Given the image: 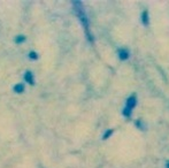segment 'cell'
Masks as SVG:
<instances>
[{
	"instance_id": "obj_2",
	"label": "cell",
	"mask_w": 169,
	"mask_h": 168,
	"mask_svg": "<svg viewBox=\"0 0 169 168\" xmlns=\"http://www.w3.org/2000/svg\"><path fill=\"white\" fill-rule=\"evenodd\" d=\"M136 105H137V98H136L135 94H132V96H130V97L127 99V107L132 110Z\"/></svg>"
},
{
	"instance_id": "obj_10",
	"label": "cell",
	"mask_w": 169,
	"mask_h": 168,
	"mask_svg": "<svg viewBox=\"0 0 169 168\" xmlns=\"http://www.w3.org/2000/svg\"><path fill=\"white\" fill-rule=\"evenodd\" d=\"M26 40V37L24 36H18L16 38H15V42L16 43H22V42H24Z\"/></svg>"
},
{
	"instance_id": "obj_7",
	"label": "cell",
	"mask_w": 169,
	"mask_h": 168,
	"mask_svg": "<svg viewBox=\"0 0 169 168\" xmlns=\"http://www.w3.org/2000/svg\"><path fill=\"white\" fill-rule=\"evenodd\" d=\"M14 90H15L16 92H18V93L23 92V90H24V85H23V84H22V83L16 84V85L14 86Z\"/></svg>"
},
{
	"instance_id": "obj_5",
	"label": "cell",
	"mask_w": 169,
	"mask_h": 168,
	"mask_svg": "<svg viewBox=\"0 0 169 168\" xmlns=\"http://www.w3.org/2000/svg\"><path fill=\"white\" fill-rule=\"evenodd\" d=\"M24 78H26V81L28 83H30V84L34 83V75H32L31 71H26V75H24Z\"/></svg>"
},
{
	"instance_id": "obj_8",
	"label": "cell",
	"mask_w": 169,
	"mask_h": 168,
	"mask_svg": "<svg viewBox=\"0 0 169 168\" xmlns=\"http://www.w3.org/2000/svg\"><path fill=\"white\" fill-rule=\"evenodd\" d=\"M136 126H137L139 129H143V130H145V128H146V126L144 124V122L142 120H137V121H136Z\"/></svg>"
},
{
	"instance_id": "obj_6",
	"label": "cell",
	"mask_w": 169,
	"mask_h": 168,
	"mask_svg": "<svg viewBox=\"0 0 169 168\" xmlns=\"http://www.w3.org/2000/svg\"><path fill=\"white\" fill-rule=\"evenodd\" d=\"M131 112H132V110H130V108H128V107L126 106L122 110V114L124 115L126 118H129V116H131Z\"/></svg>"
},
{
	"instance_id": "obj_12",
	"label": "cell",
	"mask_w": 169,
	"mask_h": 168,
	"mask_svg": "<svg viewBox=\"0 0 169 168\" xmlns=\"http://www.w3.org/2000/svg\"><path fill=\"white\" fill-rule=\"evenodd\" d=\"M166 168H169V161H167V162H166Z\"/></svg>"
},
{
	"instance_id": "obj_9",
	"label": "cell",
	"mask_w": 169,
	"mask_h": 168,
	"mask_svg": "<svg viewBox=\"0 0 169 168\" xmlns=\"http://www.w3.org/2000/svg\"><path fill=\"white\" fill-rule=\"evenodd\" d=\"M113 133H114V130H113V129H108V130H107V131L104 134L103 139H107V138H109V136H111V135H113Z\"/></svg>"
},
{
	"instance_id": "obj_4",
	"label": "cell",
	"mask_w": 169,
	"mask_h": 168,
	"mask_svg": "<svg viewBox=\"0 0 169 168\" xmlns=\"http://www.w3.org/2000/svg\"><path fill=\"white\" fill-rule=\"evenodd\" d=\"M142 22H143L144 26H148L150 18H148V12L147 10H144L143 13H142Z\"/></svg>"
},
{
	"instance_id": "obj_1",
	"label": "cell",
	"mask_w": 169,
	"mask_h": 168,
	"mask_svg": "<svg viewBox=\"0 0 169 168\" xmlns=\"http://www.w3.org/2000/svg\"><path fill=\"white\" fill-rule=\"evenodd\" d=\"M74 6H75V12H76V14H77L78 18L81 20V22H82V24L84 26L85 30H87V36H89V39L92 40L91 35L89 34V20H87V14H85V10L83 9L82 4H81V2H78V1H75Z\"/></svg>"
},
{
	"instance_id": "obj_11",
	"label": "cell",
	"mask_w": 169,
	"mask_h": 168,
	"mask_svg": "<svg viewBox=\"0 0 169 168\" xmlns=\"http://www.w3.org/2000/svg\"><path fill=\"white\" fill-rule=\"evenodd\" d=\"M30 58L31 59H37V53H35V52H30Z\"/></svg>"
},
{
	"instance_id": "obj_3",
	"label": "cell",
	"mask_w": 169,
	"mask_h": 168,
	"mask_svg": "<svg viewBox=\"0 0 169 168\" xmlns=\"http://www.w3.org/2000/svg\"><path fill=\"white\" fill-rule=\"evenodd\" d=\"M129 55H130V53H129V51H128L127 49L119 50V58H120V60H122V61H124V60H127V59H129Z\"/></svg>"
}]
</instances>
